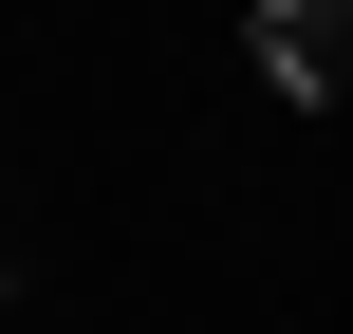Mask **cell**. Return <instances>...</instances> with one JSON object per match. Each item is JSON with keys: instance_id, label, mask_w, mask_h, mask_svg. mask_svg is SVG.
Returning a JSON list of instances; mask_svg holds the SVG:
<instances>
[{"instance_id": "1", "label": "cell", "mask_w": 353, "mask_h": 334, "mask_svg": "<svg viewBox=\"0 0 353 334\" xmlns=\"http://www.w3.org/2000/svg\"><path fill=\"white\" fill-rule=\"evenodd\" d=\"M261 74L279 93H353V0H261Z\"/></svg>"}]
</instances>
